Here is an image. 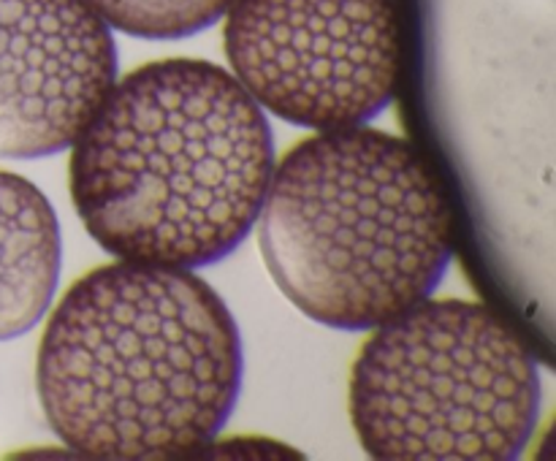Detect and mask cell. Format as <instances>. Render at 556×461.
I'll return each instance as SVG.
<instances>
[{
	"label": "cell",
	"mask_w": 556,
	"mask_h": 461,
	"mask_svg": "<svg viewBox=\"0 0 556 461\" xmlns=\"http://www.w3.org/2000/svg\"><path fill=\"white\" fill-rule=\"evenodd\" d=\"M71 150V201L106 253L199 269L258 220L275 168L266 114L233 74L174 57L114 79Z\"/></svg>",
	"instance_id": "6da1fadb"
},
{
	"label": "cell",
	"mask_w": 556,
	"mask_h": 461,
	"mask_svg": "<svg viewBox=\"0 0 556 461\" xmlns=\"http://www.w3.org/2000/svg\"><path fill=\"white\" fill-rule=\"evenodd\" d=\"M244 356L237 320L190 269L117 264L71 285L38 347L52 432L92 459H177L231 418Z\"/></svg>",
	"instance_id": "7a4b0ae2"
},
{
	"label": "cell",
	"mask_w": 556,
	"mask_h": 461,
	"mask_svg": "<svg viewBox=\"0 0 556 461\" xmlns=\"http://www.w3.org/2000/svg\"><path fill=\"white\" fill-rule=\"evenodd\" d=\"M264 264L315 323L364 331L432 296L454 253L443 184L383 130L340 128L271 168L258 212Z\"/></svg>",
	"instance_id": "3957f363"
},
{
	"label": "cell",
	"mask_w": 556,
	"mask_h": 461,
	"mask_svg": "<svg viewBox=\"0 0 556 461\" xmlns=\"http://www.w3.org/2000/svg\"><path fill=\"white\" fill-rule=\"evenodd\" d=\"M541 418L530 347L483 304H413L375 325L351 372V421L386 461H508Z\"/></svg>",
	"instance_id": "277c9868"
},
{
	"label": "cell",
	"mask_w": 556,
	"mask_h": 461,
	"mask_svg": "<svg viewBox=\"0 0 556 461\" xmlns=\"http://www.w3.org/2000/svg\"><path fill=\"white\" fill-rule=\"evenodd\" d=\"M223 16L233 79L286 123L356 128L394 98L402 71L394 0H231Z\"/></svg>",
	"instance_id": "5b68a950"
},
{
	"label": "cell",
	"mask_w": 556,
	"mask_h": 461,
	"mask_svg": "<svg viewBox=\"0 0 556 461\" xmlns=\"http://www.w3.org/2000/svg\"><path fill=\"white\" fill-rule=\"evenodd\" d=\"M114 79L112 27L85 0H0V157L68 150Z\"/></svg>",
	"instance_id": "8992f818"
},
{
	"label": "cell",
	"mask_w": 556,
	"mask_h": 461,
	"mask_svg": "<svg viewBox=\"0 0 556 461\" xmlns=\"http://www.w3.org/2000/svg\"><path fill=\"white\" fill-rule=\"evenodd\" d=\"M60 222L47 195L0 171V342L27 334L47 315L60 282Z\"/></svg>",
	"instance_id": "52a82bcc"
},
{
	"label": "cell",
	"mask_w": 556,
	"mask_h": 461,
	"mask_svg": "<svg viewBox=\"0 0 556 461\" xmlns=\"http://www.w3.org/2000/svg\"><path fill=\"white\" fill-rule=\"evenodd\" d=\"M112 30L125 36L174 41L215 25L231 0H85Z\"/></svg>",
	"instance_id": "ba28073f"
}]
</instances>
